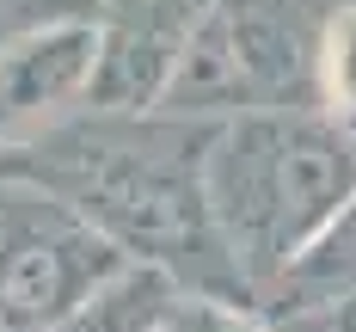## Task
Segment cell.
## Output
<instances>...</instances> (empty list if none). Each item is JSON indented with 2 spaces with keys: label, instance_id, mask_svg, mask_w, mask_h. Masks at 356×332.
<instances>
[{
  "label": "cell",
  "instance_id": "cell-1",
  "mask_svg": "<svg viewBox=\"0 0 356 332\" xmlns=\"http://www.w3.org/2000/svg\"><path fill=\"white\" fill-rule=\"evenodd\" d=\"M221 117L74 105L19 142H0V179H31L86 216L123 258L166 271L178 290L246 295L215 234L203 154ZM252 301V295H246Z\"/></svg>",
  "mask_w": 356,
  "mask_h": 332
},
{
  "label": "cell",
  "instance_id": "cell-2",
  "mask_svg": "<svg viewBox=\"0 0 356 332\" xmlns=\"http://www.w3.org/2000/svg\"><path fill=\"white\" fill-rule=\"evenodd\" d=\"M203 191L215 234L258 301L301 240L356 191V136L320 105L234 111L209 136Z\"/></svg>",
  "mask_w": 356,
  "mask_h": 332
},
{
  "label": "cell",
  "instance_id": "cell-3",
  "mask_svg": "<svg viewBox=\"0 0 356 332\" xmlns=\"http://www.w3.org/2000/svg\"><path fill=\"white\" fill-rule=\"evenodd\" d=\"M314 25L307 0H209L160 105L191 117L314 105Z\"/></svg>",
  "mask_w": 356,
  "mask_h": 332
},
{
  "label": "cell",
  "instance_id": "cell-4",
  "mask_svg": "<svg viewBox=\"0 0 356 332\" xmlns=\"http://www.w3.org/2000/svg\"><path fill=\"white\" fill-rule=\"evenodd\" d=\"M129 258L56 191L0 179V332H49Z\"/></svg>",
  "mask_w": 356,
  "mask_h": 332
},
{
  "label": "cell",
  "instance_id": "cell-5",
  "mask_svg": "<svg viewBox=\"0 0 356 332\" xmlns=\"http://www.w3.org/2000/svg\"><path fill=\"white\" fill-rule=\"evenodd\" d=\"M209 0H99L92 6V74L86 99L99 111H154L172 86Z\"/></svg>",
  "mask_w": 356,
  "mask_h": 332
},
{
  "label": "cell",
  "instance_id": "cell-6",
  "mask_svg": "<svg viewBox=\"0 0 356 332\" xmlns=\"http://www.w3.org/2000/svg\"><path fill=\"white\" fill-rule=\"evenodd\" d=\"M92 74V13L43 19L0 37V142H19L86 99Z\"/></svg>",
  "mask_w": 356,
  "mask_h": 332
},
{
  "label": "cell",
  "instance_id": "cell-7",
  "mask_svg": "<svg viewBox=\"0 0 356 332\" xmlns=\"http://www.w3.org/2000/svg\"><path fill=\"white\" fill-rule=\"evenodd\" d=\"M338 301H356V191L301 240V253L258 290V308L270 320L332 314Z\"/></svg>",
  "mask_w": 356,
  "mask_h": 332
},
{
  "label": "cell",
  "instance_id": "cell-8",
  "mask_svg": "<svg viewBox=\"0 0 356 332\" xmlns=\"http://www.w3.org/2000/svg\"><path fill=\"white\" fill-rule=\"evenodd\" d=\"M178 295V283L154 264H123L117 277H105L74 314H62L49 332H154V320L166 314V301Z\"/></svg>",
  "mask_w": 356,
  "mask_h": 332
},
{
  "label": "cell",
  "instance_id": "cell-9",
  "mask_svg": "<svg viewBox=\"0 0 356 332\" xmlns=\"http://www.w3.org/2000/svg\"><path fill=\"white\" fill-rule=\"evenodd\" d=\"M314 105L356 136V0L325 6L314 25Z\"/></svg>",
  "mask_w": 356,
  "mask_h": 332
},
{
  "label": "cell",
  "instance_id": "cell-10",
  "mask_svg": "<svg viewBox=\"0 0 356 332\" xmlns=\"http://www.w3.org/2000/svg\"><path fill=\"white\" fill-rule=\"evenodd\" d=\"M154 332H277V320L246 301V295H215V290H178Z\"/></svg>",
  "mask_w": 356,
  "mask_h": 332
},
{
  "label": "cell",
  "instance_id": "cell-11",
  "mask_svg": "<svg viewBox=\"0 0 356 332\" xmlns=\"http://www.w3.org/2000/svg\"><path fill=\"white\" fill-rule=\"evenodd\" d=\"M99 0H0V25L25 31V25H43V19H68V13H92Z\"/></svg>",
  "mask_w": 356,
  "mask_h": 332
},
{
  "label": "cell",
  "instance_id": "cell-12",
  "mask_svg": "<svg viewBox=\"0 0 356 332\" xmlns=\"http://www.w3.org/2000/svg\"><path fill=\"white\" fill-rule=\"evenodd\" d=\"M325 332H356V301H338V308L325 314Z\"/></svg>",
  "mask_w": 356,
  "mask_h": 332
},
{
  "label": "cell",
  "instance_id": "cell-13",
  "mask_svg": "<svg viewBox=\"0 0 356 332\" xmlns=\"http://www.w3.org/2000/svg\"><path fill=\"white\" fill-rule=\"evenodd\" d=\"M307 6H314V13H320V19H325V6H338V0H307Z\"/></svg>",
  "mask_w": 356,
  "mask_h": 332
},
{
  "label": "cell",
  "instance_id": "cell-14",
  "mask_svg": "<svg viewBox=\"0 0 356 332\" xmlns=\"http://www.w3.org/2000/svg\"><path fill=\"white\" fill-rule=\"evenodd\" d=\"M0 37H13V25H0Z\"/></svg>",
  "mask_w": 356,
  "mask_h": 332
}]
</instances>
